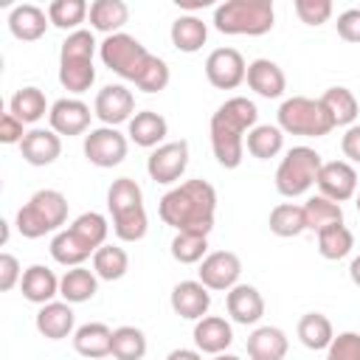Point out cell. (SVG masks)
<instances>
[{"mask_svg":"<svg viewBox=\"0 0 360 360\" xmlns=\"http://www.w3.org/2000/svg\"><path fill=\"white\" fill-rule=\"evenodd\" d=\"M158 214L174 231L208 236L217 214V191L208 180H186L160 197Z\"/></svg>","mask_w":360,"mask_h":360,"instance_id":"1","label":"cell"},{"mask_svg":"<svg viewBox=\"0 0 360 360\" xmlns=\"http://www.w3.org/2000/svg\"><path fill=\"white\" fill-rule=\"evenodd\" d=\"M259 110L250 98L233 96L211 115V149L222 169H236L245 158V138L256 127Z\"/></svg>","mask_w":360,"mask_h":360,"instance_id":"2","label":"cell"},{"mask_svg":"<svg viewBox=\"0 0 360 360\" xmlns=\"http://www.w3.org/2000/svg\"><path fill=\"white\" fill-rule=\"evenodd\" d=\"M107 208L112 217V233L121 242H138L146 236L149 219L143 208V191L132 177H118L107 188Z\"/></svg>","mask_w":360,"mask_h":360,"instance_id":"3","label":"cell"},{"mask_svg":"<svg viewBox=\"0 0 360 360\" xmlns=\"http://www.w3.org/2000/svg\"><path fill=\"white\" fill-rule=\"evenodd\" d=\"M273 25L276 8L270 0H225L214 8V28L228 37H262Z\"/></svg>","mask_w":360,"mask_h":360,"instance_id":"4","label":"cell"},{"mask_svg":"<svg viewBox=\"0 0 360 360\" xmlns=\"http://www.w3.org/2000/svg\"><path fill=\"white\" fill-rule=\"evenodd\" d=\"M93 53H96V37L87 28H79L65 37L59 48V84L68 93H87L96 82V68H93Z\"/></svg>","mask_w":360,"mask_h":360,"instance_id":"5","label":"cell"},{"mask_svg":"<svg viewBox=\"0 0 360 360\" xmlns=\"http://www.w3.org/2000/svg\"><path fill=\"white\" fill-rule=\"evenodd\" d=\"M68 222V197L56 188H39L17 211V231L25 239H39L45 233H59Z\"/></svg>","mask_w":360,"mask_h":360,"instance_id":"6","label":"cell"},{"mask_svg":"<svg viewBox=\"0 0 360 360\" xmlns=\"http://www.w3.org/2000/svg\"><path fill=\"white\" fill-rule=\"evenodd\" d=\"M278 129L287 135H301V138H323L335 129L329 112L323 110L321 98H307V96H292L284 98L278 112Z\"/></svg>","mask_w":360,"mask_h":360,"instance_id":"7","label":"cell"},{"mask_svg":"<svg viewBox=\"0 0 360 360\" xmlns=\"http://www.w3.org/2000/svg\"><path fill=\"white\" fill-rule=\"evenodd\" d=\"M321 166L323 160L312 146H292L276 169V191L290 200L307 194L318 180Z\"/></svg>","mask_w":360,"mask_h":360,"instance_id":"8","label":"cell"},{"mask_svg":"<svg viewBox=\"0 0 360 360\" xmlns=\"http://www.w3.org/2000/svg\"><path fill=\"white\" fill-rule=\"evenodd\" d=\"M98 56H101L104 68H110L115 76H121L127 82H138L146 62L152 59V53L132 34H124V31L104 37V42L98 45Z\"/></svg>","mask_w":360,"mask_h":360,"instance_id":"9","label":"cell"},{"mask_svg":"<svg viewBox=\"0 0 360 360\" xmlns=\"http://www.w3.org/2000/svg\"><path fill=\"white\" fill-rule=\"evenodd\" d=\"M82 149H84L87 163H93L98 169H112L127 158L129 141L115 127H98V129H90L84 135V146Z\"/></svg>","mask_w":360,"mask_h":360,"instance_id":"10","label":"cell"},{"mask_svg":"<svg viewBox=\"0 0 360 360\" xmlns=\"http://www.w3.org/2000/svg\"><path fill=\"white\" fill-rule=\"evenodd\" d=\"M188 169V141H166L158 149H152L149 160H146V172L155 183L172 186L177 183Z\"/></svg>","mask_w":360,"mask_h":360,"instance_id":"11","label":"cell"},{"mask_svg":"<svg viewBox=\"0 0 360 360\" xmlns=\"http://www.w3.org/2000/svg\"><path fill=\"white\" fill-rule=\"evenodd\" d=\"M248 65L236 48H214L205 59V79L217 90H233L245 82Z\"/></svg>","mask_w":360,"mask_h":360,"instance_id":"12","label":"cell"},{"mask_svg":"<svg viewBox=\"0 0 360 360\" xmlns=\"http://www.w3.org/2000/svg\"><path fill=\"white\" fill-rule=\"evenodd\" d=\"M197 281H202L208 290H217V292H228L231 287L239 284V276H242V262L233 250H214L208 253L202 262H200V270H197Z\"/></svg>","mask_w":360,"mask_h":360,"instance_id":"13","label":"cell"},{"mask_svg":"<svg viewBox=\"0 0 360 360\" xmlns=\"http://www.w3.org/2000/svg\"><path fill=\"white\" fill-rule=\"evenodd\" d=\"M93 115L104 124V127H118V124H129V118L135 115V96L132 90H127L124 84H107L96 93L93 101Z\"/></svg>","mask_w":360,"mask_h":360,"instance_id":"14","label":"cell"},{"mask_svg":"<svg viewBox=\"0 0 360 360\" xmlns=\"http://www.w3.org/2000/svg\"><path fill=\"white\" fill-rule=\"evenodd\" d=\"M315 186L326 200L340 205V202H346L357 194V172L346 160H329V163L321 166Z\"/></svg>","mask_w":360,"mask_h":360,"instance_id":"15","label":"cell"},{"mask_svg":"<svg viewBox=\"0 0 360 360\" xmlns=\"http://www.w3.org/2000/svg\"><path fill=\"white\" fill-rule=\"evenodd\" d=\"M90 107L82 98H59L51 104L48 121L56 135H84L90 129Z\"/></svg>","mask_w":360,"mask_h":360,"instance_id":"16","label":"cell"},{"mask_svg":"<svg viewBox=\"0 0 360 360\" xmlns=\"http://www.w3.org/2000/svg\"><path fill=\"white\" fill-rule=\"evenodd\" d=\"M169 304H172L174 315L186 318V321H200V318L208 315L211 292L202 281H180V284H174V290L169 295Z\"/></svg>","mask_w":360,"mask_h":360,"instance_id":"17","label":"cell"},{"mask_svg":"<svg viewBox=\"0 0 360 360\" xmlns=\"http://www.w3.org/2000/svg\"><path fill=\"white\" fill-rule=\"evenodd\" d=\"M225 309L233 318V323L253 326L264 315V298L253 284H236L225 292Z\"/></svg>","mask_w":360,"mask_h":360,"instance_id":"18","label":"cell"},{"mask_svg":"<svg viewBox=\"0 0 360 360\" xmlns=\"http://www.w3.org/2000/svg\"><path fill=\"white\" fill-rule=\"evenodd\" d=\"M20 152H22V160L31 166H51L62 155V135L42 127L28 129L20 143Z\"/></svg>","mask_w":360,"mask_h":360,"instance_id":"19","label":"cell"},{"mask_svg":"<svg viewBox=\"0 0 360 360\" xmlns=\"http://www.w3.org/2000/svg\"><path fill=\"white\" fill-rule=\"evenodd\" d=\"M73 349L76 354H82L84 360H101L112 354V329L101 321H90L82 323L73 332Z\"/></svg>","mask_w":360,"mask_h":360,"instance_id":"20","label":"cell"},{"mask_svg":"<svg viewBox=\"0 0 360 360\" xmlns=\"http://www.w3.org/2000/svg\"><path fill=\"white\" fill-rule=\"evenodd\" d=\"M248 87L262 98H278L287 90V76L273 59H253L245 76Z\"/></svg>","mask_w":360,"mask_h":360,"instance_id":"21","label":"cell"},{"mask_svg":"<svg viewBox=\"0 0 360 360\" xmlns=\"http://www.w3.org/2000/svg\"><path fill=\"white\" fill-rule=\"evenodd\" d=\"M127 135L129 141H135V146H143V149H158L160 143H166V135H169V124L160 112L155 110H141L129 118L127 124Z\"/></svg>","mask_w":360,"mask_h":360,"instance_id":"22","label":"cell"},{"mask_svg":"<svg viewBox=\"0 0 360 360\" xmlns=\"http://www.w3.org/2000/svg\"><path fill=\"white\" fill-rule=\"evenodd\" d=\"M73 326H76V315H73V307L68 301L42 304L37 312V332L48 340H62V338L73 335L76 332Z\"/></svg>","mask_w":360,"mask_h":360,"instance_id":"23","label":"cell"},{"mask_svg":"<svg viewBox=\"0 0 360 360\" xmlns=\"http://www.w3.org/2000/svg\"><path fill=\"white\" fill-rule=\"evenodd\" d=\"M233 343V329L219 315H205L194 323V346L205 354H222Z\"/></svg>","mask_w":360,"mask_h":360,"instance_id":"24","label":"cell"},{"mask_svg":"<svg viewBox=\"0 0 360 360\" xmlns=\"http://www.w3.org/2000/svg\"><path fill=\"white\" fill-rule=\"evenodd\" d=\"M51 20H48V11H42L39 6L34 3H22V6H14L11 14H8V31L22 39V42H37L45 31H48Z\"/></svg>","mask_w":360,"mask_h":360,"instance_id":"25","label":"cell"},{"mask_svg":"<svg viewBox=\"0 0 360 360\" xmlns=\"http://www.w3.org/2000/svg\"><path fill=\"white\" fill-rule=\"evenodd\" d=\"M22 298L31 304H51L53 295H59V278L51 267L45 264H31L28 270H22V281H20Z\"/></svg>","mask_w":360,"mask_h":360,"instance_id":"26","label":"cell"},{"mask_svg":"<svg viewBox=\"0 0 360 360\" xmlns=\"http://www.w3.org/2000/svg\"><path fill=\"white\" fill-rule=\"evenodd\" d=\"M287 349H290V340L278 326H259L248 338L250 360H284Z\"/></svg>","mask_w":360,"mask_h":360,"instance_id":"27","label":"cell"},{"mask_svg":"<svg viewBox=\"0 0 360 360\" xmlns=\"http://www.w3.org/2000/svg\"><path fill=\"white\" fill-rule=\"evenodd\" d=\"M90 28L101 34H121L129 20V6L124 0H93L90 3Z\"/></svg>","mask_w":360,"mask_h":360,"instance_id":"28","label":"cell"},{"mask_svg":"<svg viewBox=\"0 0 360 360\" xmlns=\"http://www.w3.org/2000/svg\"><path fill=\"white\" fill-rule=\"evenodd\" d=\"M98 292V276L93 270L82 267H70L65 270V276L59 278V295L68 304H84Z\"/></svg>","mask_w":360,"mask_h":360,"instance_id":"29","label":"cell"},{"mask_svg":"<svg viewBox=\"0 0 360 360\" xmlns=\"http://www.w3.org/2000/svg\"><path fill=\"white\" fill-rule=\"evenodd\" d=\"M172 45L183 53H197L205 39H208V25L197 17V14H180L174 22H172Z\"/></svg>","mask_w":360,"mask_h":360,"instance_id":"30","label":"cell"},{"mask_svg":"<svg viewBox=\"0 0 360 360\" xmlns=\"http://www.w3.org/2000/svg\"><path fill=\"white\" fill-rule=\"evenodd\" d=\"M321 104H323V110L329 112V118H332V124L335 127H352L354 124V118H357V98H354V93L349 90V87H329L323 96H321Z\"/></svg>","mask_w":360,"mask_h":360,"instance_id":"31","label":"cell"},{"mask_svg":"<svg viewBox=\"0 0 360 360\" xmlns=\"http://www.w3.org/2000/svg\"><path fill=\"white\" fill-rule=\"evenodd\" d=\"M245 149L259 160H270L284 149V132L278 124H256L245 138Z\"/></svg>","mask_w":360,"mask_h":360,"instance_id":"32","label":"cell"},{"mask_svg":"<svg viewBox=\"0 0 360 360\" xmlns=\"http://www.w3.org/2000/svg\"><path fill=\"white\" fill-rule=\"evenodd\" d=\"M51 256H53V262H59L65 267H82L93 256V250L70 228H65V231L53 233V239H51Z\"/></svg>","mask_w":360,"mask_h":360,"instance_id":"33","label":"cell"},{"mask_svg":"<svg viewBox=\"0 0 360 360\" xmlns=\"http://www.w3.org/2000/svg\"><path fill=\"white\" fill-rule=\"evenodd\" d=\"M332 338H335V329H332V321L323 312H307V315H301V321H298V340L307 349L323 352V349H329Z\"/></svg>","mask_w":360,"mask_h":360,"instance_id":"34","label":"cell"},{"mask_svg":"<svg viewBox=\"0 0 360 360\" xmlns=\"http://www.w3.org/2000/svg\"><path fill=\"white\" fill-rule=\"evenodd\" d=\"M8 112L17 115L22 124H37L45 112H51V107L39 87H20L8 101Z\"/></svg>","mask_w":360,"mask_h":360,"instance_id":"35","label":"cell"},{"mask_svg":"<svg viewBox=\"0 0 360 360\" xmlns=\"http://www.w3.org/2000/svg\"><path fill=\"white\" fill-rule=\"evenodd\" d=\"M304 217H307V231H315V233H321L329 225H343V208L326 200L323 194H312L304 202Z\"/></svg>","mask_w":360,"mask_h":360,"instance_id":"36","label":"cell"},{"mask_svg":"<svg viewBox=\"0 0 360 360\" xmlns=\"http://www.w3.org/2000/svg\"><path fill=\"white\" fill-rule=\"evenodd\" d=\"M129 270V256L124 248L118 245H101L96 253H93V273L101 278V281H118L124 278Z\"/></svg>","mask_w":360,"mask_h":360,"instance_id":"37","label":"cell"},{"mask_svg":"<svg viewBox=\"0 0 360 360\" xmlns=\"http://www.w3.org/2000/svg\"><path fill=\"white\" fill-rule=\"evenodd\" d=\"M270 231L281 239H290V236H298L307 231V217H304V205H295V202H278L273 211H270V219H267Z\"/></svg>","mask_w":360,"mask_h":360,"instance_id":"38","label":"cell"},{"mask_svg":"<svg viewBox=\"0 0 360 360\" xmlns=\"http://www.w3.org/2000/svg\"><path fill=\"white\" fill-rule=\"evenodd\" d=\"M70 231L96 253L101 245H107V233H110V222L98 214V211H84L70 222Z\"/></svg>","mask_w":360,"mask_h":360,"instance_id":"39","label":"cell"},{"mask_svg":"<svg viewBox=\"0 0 360 360\" xmlns=\"http://www.w3.org/2000/svg\"><path fill=\"white\" fill-rule=\"evenodd\" d=\"M90 14V6L84 0H53L48 6V20L51 25L62 28V31H79V25L87 20Z\"/></svg>","mask_w":360,"mask_h":360,"instance_id":"40","label":"cell"},{"mask_svg":"<svg viewBox=\"0 0 360 360\" xmlns=\"http://www.w3.org/2000/svg\"><path fill=\"white\" fill-rule=\"evenodd\" d=\"M354 248V233L346 225H329L318 233V253L329 262H338L343 256H349Z\"/></svg>","mask_w":360,"mask_h":360,"instance_id":"41","label":"cell"},{"mask_svg":"<svg viewBox=\"0 0 360 360\" xmlns=\"http://www.w3.org/2000/svg\"><path fill=\"white\" fill-rule=\"evenodd\" d=\"M208 256V236L205 233H188L177 231L172 239V259L180 264H197Z\"/></svg>","mask_w":360,"mask_h":360,"instance_id":"42","label":"cell"},{"mask_svg":"<svg viewBox=\"0 0 360 360\" xmlns=\"http://www.w3.org/2000/svg\"><path fill=\"white\" fill-rule=\"evenodd\" d=\"M143 354H146V335L138 326L112 329V357L115 360H143Z\"/></svg>","mask_w":360,"mask_h":360,"instance_id":"43","label":"cell"},{"mask_svg":"<svg viewBox=\"0 0 360 360\" xmlns=\"http://www.w3.org/2000/svg\"><path fill=\"white\" fill-rule=\"evenodd\" d=\"M169 79H172L169 65H166L160 56H155V53H152V59L146 62V68H143V73L138 76L135 87H138V90H143V93H160V90H166Z\"/></svg>","mask_w":360,"mask_h":360,"instance_id":"44","label":"cell"},{"mask_svg":"<svg viewBox=\"0 0 360 360\" xmlns=\"http://www.w3.org/2000/svg\"><path fill=\"white\" fill-rule=\"evenodd\" d=\"M326 360H360V332H340L326 349Z\"/></svg>","mask_w":360,"mask_h":360,"instance_id":"45","label":"cell"},{"mask_svg":"<svg viewBox=\"0 0 360 360\" xmlns=\"http://www.w3.org/2000/svg\"><path fill=\"white\" fill-rule=\"evenodd\" d=\"M292 8H295V14L304 25H323L332 17V3L329 0H295Z\"/></svg>","mask_w":360,"mask_h":360,"instance_id":"46","label":"cell"},{"mask_svg":"<svg viewBox=\"0 0 360 360\" xmlns=\"http://www.w3.org/2000/svg\"><path fill=\"white\" fill-rule=\"evenodd\" d=\"M20 281H22V270H20L17 256L0 253V290L8 292V290H14Z\"/></svg>","mask_w":360,"mask_h":360,"instance_id":"47","label":"cell"},{"mask_svg":"<svg viewBox=\"0 0 360 360\" xmlns=\"http://www.w3.org/2000/svg\"><path fill=\"white\" fill-rule=\"evenodd\" d=\"M338 37L346 42H360V8H346L343 14H338Z\"/></svg>","mask_w":360,"mask_h":360,"instance_id":"48","label":"cell"},{"mask_svg":"<svg viewBox=\"0 0 360 360\" xmlns=\"http://www.w3.org/2000/svg\"><path fill=\"white\" fill-rule=\"evenodd\" d=\"M22 127H25V124H22L17 115L3 112V118H0V141H3V143H22V138H25Z\"/></svg>","mask_w":360,"mask_h":360,"instance_id":"49","label":"cell"},{"mask_svg":"<svg viewBox=\"0 0 360 360\" xmlns=\"http://www.w3.org/2000/svg\"><path fill=\"white\" fill-rule=\"evenodd\" d=\"M340 152L352 160V163H360V124H352L343 138H340Z\"/></svg>","mask_w":360,"mask_h":360,"instance_id":"50","label":"cell"},{"mask_svg":"<svg viewBox=\"0 0 360 360\" xmlns=\"http://www.w3.org/2000/svg\"><path fill=\"white\" fill-rule=\"evenodd\" d=\"M166 360H202V354L197 349H174L166 354Z\"/></svg>","mask_w":360,"mask_h":360,"instance_id":"51","label":"cell"},{"mask_svg":"<svg viewBox=\"0 0 360 360\" xmlns=\"http://www.w3.org/2000/svg\"><path fill=\"white\" fill-rule=\"evenodd\" d=\"M180 8H188V11H197V8H205L211 6V0H177Z\"/></svg>","mask_w":360,"mask_h":360,"instance_id":"52","label":"cell"},{"mask_svg":"<svg viewBox=\"0 0 360 360\" xmlns=\"http://www.w3.org/2000/svg\"><path fill=\"white\" fill-rule=\"evenodd\" d=\"M349 276H352V281L360 287V256L352 259V264H349Z\"/></svg>","mask_w":360,"mask_h":360,"instance_id":"53","label":"cell"},{"mask_svg":"<svg viewBox=\"0 0 360 360\" xmlns=\"http://www.w3.org/2000/svg\"><path fill=\"white\" fill-rule=\"evenodd\" d=\"M211 360H242L239 354H231V352H222V354H214Z\"/></svg>","mask_w":360,"mask_h":360,"instance_id":"54","label":"cell"},{"mask_svg":"<svg viewBox=\"0 0 360 360\" xmlns=\"http://www.w3.org/2000/svg\"><path fill=\"white\" fill-rule=\"evenodd\" d=\"M354 205H357V214H360V191H357V202Z\"/></svg>","mask_w":360,"mask_h":360,"instance_id":"55","label":"cell"}]
</instances>
